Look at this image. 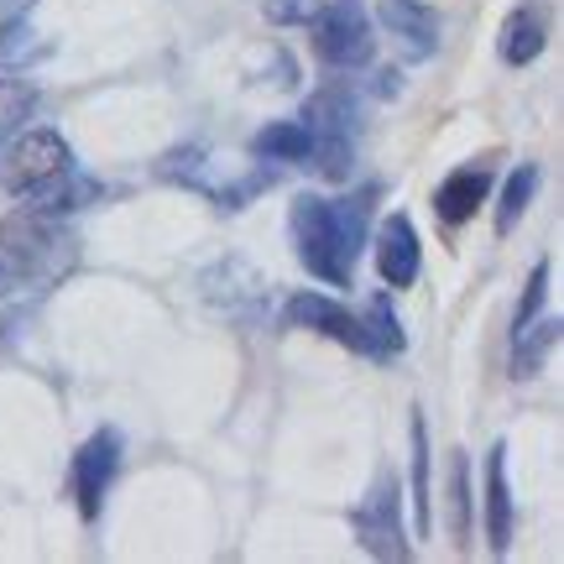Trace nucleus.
Listing matches in <instances>:
<instances>
[{
  "label": "nucleus",
  "instance_id": "nucleus-1",
  "mask_svg": "<svg viewBox=\"0 0 564 564\" xmlns=\"http://www.w3.org/2000/svg\"><path fill=\"white\" fill-rule=\"evenodd\" d=\"M288 230H293V251H299L308 278L329 282V288H345V282L356 278V257H361V241H366L361 199L299 194L293 215H288Z\"/></svg>",
  "mask_w": 564,
  "mask_h": 564
},
{
  "label": "nucleus",
  "instance_id": "nucleus-2",
  "mask_svg": "<svg viewBox=\"0 0 564 564\" xmlns=\"http://www.w3.org/2000/svg\"><path fill=\"white\" fill-rule=\"evenodd\" d=\"M74 257H79L74 230H68L53 209L21 204L17 215L0 220V299L53 288V282L74 267Z\"/></svg>",
  "mask_w": 564,
  "mask_h": 564
},
{
  "label": "nucleus",
  "instance_id": "nucleus-3",
  "mask_svg": "<svg viewBox=\"0 0 564 564\" xmlns=\"http://www.w3.org/2000/svg\"><path fill=\"white\" fill-rule=\"evenodd\" d=\"M68 183H74V152L58 131L47 126H32V131H17V137L0 147V188L17 204H32V209H68Z\"/></svg>",
  "mask_w": 564,
  "mask_h": 564
},
{
  "label": "nucleus",
  "instance_id": "nucleus-4",
  "mask_svg": "<svg viewBox=\"0 0 564 564\" xmlns=\"http://www.w3.org/2000/svg\"><path fill=\"white\" fill-rule=\"evenodd\" d=\"M303 131H308V158L324 178L345 183L356 167V105L345 89H319L303 105Z\"/></svg>",
  "mask_w": 564,
  "mask_h": 564
},
{
  "label": "nucleus",
  "instance_id": "nucleus-5",
  "mask_svg": "<svg viewBox=\"0 0 564 564\" xmlns=\"http://www.w3.org/2000/svg\"><path fill=\"white\" fill-rule=\"evenodd\" d=\"M308 37H314L319 63L340 68V74L366 68L377 53V32H371L361 0H319V11L308 17Z\"/></svg>",
  "mask_w": 564,
  "mask_h": 564
},
{
  "label": "nucleus",
  "instance_id": "nucleus-6",
  "mask_svg": "<svg viewBox=\"0 0 564 564\" xmlns=\"http://www.w3.org/2000/svg\"><path fill=\"white\" fill-rule=\"evenodd\" d=\"M350 528H356V539L371 560H408L413 544H408L403 533V491H398V476H377L371 491H366L356 512H350Z\"/></svg>",
  "mask_w": 564,
  "mask_h": 564
},
{
  "label": "nucleus",
  "instance_id": "nucleus-7",
  "mask_svg": "<svg viewBox=\"0 0 564 564\" xmlns=\"http://www.w3.org/2000/svg\"><path fill=\"white\" fill-rule=\"evenodd\" d=\"M121 434L116 429H100V434H89L84 449L74 455V497H79V518L84 523H95L100 518V502L110 481H116V470H121Z\"/></svg>",
  "mask_w": 564,
  "mask_h": 564
},
{
  "label": "nucleus",
  "instance_id": "nucleus-8",
  "mask_svg": "<svg viewBox=\"0 0 564 564\" xmlns=\"http://www.w3.org/2000/svg\"><path fill=\"white\" fill-rule=\"evenodd\" d=\"M288 319L299 324V329H314L324 340H335V345H345V350H361L366 356L361 319H356L345 303L324 299V293H299V299H288Z\"/></svg>",
  "mask_w": 564,
  "mask_h": 564
},
{
  "label": "nucleus",
  "instance_id": "nucleus-9",
  "mask_svg": "<svg viewBox=\"0 0 564 564\" xmlns=\"http://www.w3.org/2000/svg\"><path fill=\"white\" fill-rule=\"evenodd\" d=\"M377 17L408 58H434L440 47V11L423 0H377Z\"/></svg>",
  "mask_w": 564,
  "mask_h": 564
},
{
  "label": "nucleus",
  "instance_id": "nucleus-10",
  "mask_svg": "<svg viewBox=\"0 0 564 564\" xmlns=\"http://www.w3.org/2000/svg\"><path fill=\"white\" fill-rule=\"evenodd\" d=\"M419 267H423V251H419V230L408 215H392L377 236V272H382L387 288H413L419 282Z\"/></svg>",
  "mask_w": 564,
  "mask_h": 564
},
{
  "label": "nucleus",
  "instance_id": "nucleus-11",
  "mask_svg": "<svg viewBox=\"0 0 564 564\" xmlns=\"http://www.w3.org/2000/svg\"><path fill=\"white\" fill-rule=\"evenodd\" d=\"M486 539L491 554L512 549V486H507V444L486 455Z\"/></svg>",
  "mask_w": 564,
  "mask_h": 564
},
{
  "label": "nucleus",
  "instance_id": "nucleus-12",
  "mask_svg": "<svg viewBox=\"0 0 564 564\" xmlns=\"http://www.w3.org/2000/svg\"><path fill=\"white\" fill-rule=\"evenodd\" d=\"M486 194H491V167H481V162H476V167H455V173L440 183L434 209H440V220L460 225V220H470V215L481 209Z\"/></svg>",
  "mask_w": 564,
  "mask_h": 564
},
{
  "label": "nucleus",
  "instance_id": "nucleus-13",
  "mask_svg": "<svg viewBox=\"0 0 564 564\" xmlns=\"http://www.w3.org/2000/svg\"><path fill=\"white\" fill-rule=\"evenodd\" d=\"M544 42H549L544 6H518V11L502 21V42H497V53H502V63L523 68V63H533L539 53H544Z\"/></svg>",
  "mask_w": 564,
  "mask_h": 564
},
{
  "label": "nucleus",
  "instance_id": "nucleus-14",
  "mask_svg": "<svg viewBox=\"0 0 564 564\" xmlns=\"http://www.w3.org/2000/svg\"><path fill=\"white\" fill-rule=\"evenodd\" d=\"M554 340H560V319L554 314H539L533 324L512 329V377H539Z\"/></svg>",
  "mask_w": 564,
  "mask_h": 564
},
{
  "label": "nucleus",
  "instance_id": "nucleus-15",
  "mask_svg": "<svg viewBox=\"0 0 564 564\" xmlns=\"http://www.w3.org/2000/svg\"><path fill=\"white\" fill-rule=\"evenodd\" d=\"M361 335H366V356H377V361H392V356H403V319L392 314V299H371L361 319Z\"/></svg>",
  "mask_w": 564,
  "mask_h": 564
},
{
  "label": "nucleus",
  "instance_id": "nucleus-16",
  "mask_svg": "<svg viewBox=\"0 0 564 564\" xmlns=\"http://www.w3.org/2000/svg\"><path fill=\"white\" fill-rule=\"evenodd\" d=\"M251 152L267 162H303L308 158V131H303V121H278L251 137Z\"/></svg>",
  "mask_w": 564,
  "mask_h": 564
},
{
  "label": "nucleus",
  "instance_id": "nucleus-17",
  "mask_svg": "<svg viewBox=\"0 0 564 564\" xmlns=\"http://www.w3.org/2000/svg\"><path fill=\"white\" fill-rule=\"evenodd\" d=\"M32 84L21 79V74H11V68H0V147L17 137L21 131V121L32 116Z\"/></svg>",
  "mask_w": 564,
  "mask_h": 564
},
{
  "label": "nucleus",
  "instance_id": "nucleus-18",
  "mask_svg": "<svg viewBox=\"0 0 564 564\" xmlns=\"http://www.w3.org/2000/svg\"><path fill=\"white\" fill-rule=\"evenodd\" d=\"M533 188H539V167L533 162H523L512 178H507V188H502V204H497V230H512V225L523 220V209L533 204Z\"/></svg>",
  "mask_w": 564,
  "mask_h": 564
},
{
  "label": "nucleus",
  "instance_id": "nucleus-19",
  "mask_svg": "<svg viewBox=\"0 0 564 564\" xmlns=\"http://www.w3.org/2000/svg\"><path fill=\"white\" fill-rule=\"evenodd\" d=\"M413 507H419V533L434 528V507H429V440H423V419H413Z\"/></svg>",
  "mask_w": 564,
  "mask_h": 564
},
{
  "label": "nucleus",
  "instance_id": "nucleus-20",
  "mask_svg": "<svg viewBox=\"0 0 564 564\" xmlns=\"http://www.w3.org/2000/svg\"><path fill=\"white\" fill-rule=\"evenodd\" d=\"M449 507H455V539H470V465L465 455L449 460Z\"/></svg>",
  "mask_w": 564,
  "mask_h": 564
},
{
  "label": "nucleus",
  "instance_id": "nucleus-21",
  "mask_svg": "<svg viewBox=\"0 0 564 564\" xmlns=\"http://www.w3.org/2000/svg\"><path fill=\"white\" fill-rule=\"evenodd\" d=\"M549 303V262H539L533 272H528V288H523V308H518V319H512V329H523V324H533L539 314H544Z\"/></svg>",
  "mask_w": 564,
  "mask_h": 564
},
{
  "label": "nucleus",
  "instance_id": "nucleus-22",
  "mask_svg": "<svg viewBox=\"0 0 564 564\" xmlns=\"http://www.w3.org/2000/svg\"><path fill=\"white\" fill-rule=\"evenodd\" d=\"M267 11H272V21H308L319 11V0H272Z\"/></svg>",
  "mask_w": 564,
  "mask_h": 564
}]
</instances>
